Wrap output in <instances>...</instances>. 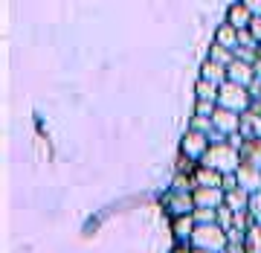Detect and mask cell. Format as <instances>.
<instances>
[{"mask_svg": "<svg viewBox=\"0 0 261 253\" xmlns=\"http://www.w3.org/2000/svg\"><path fill=\"white\" fill-rule=\"evenodd\" d=\"M238 134H241L244 140H255V137H261V117L255 111H247L241 113V128H238Z\"/></svg>", "mask_w": 261, "mask_h": 253, "instance_id": "obj_12", "label": "cell"}, {"mask_svg": "<svg viewBox=\"0 0 261 253\" xmlns=\"http://www.w3.org/2000/svg\"><path fill=\"white\" fill-rule=\"evenodd\" d=\"M250 32H252V38L261 44V18H252V24H250Z\"/></svg>", "mask_w": 261, "mask_h": 253, "instance_id": "obj_26", "label": "cell"}, {"mask_svg": "<svg viewBox=\"0 0 261 253\" xmlns=\"http://www.w3.org/2000/svg\"><path fill=\"white\" fill-rule=\"evenodd\" d=\"M247 213H250L252 224H261V192L250 195V206H247Z\"/></svg>", "mask_w": 261, "mask_h": 253, "instance_id": "obj_22", "label": "cell"}, {"mask_svg": "<svg viewBox=\"0 0 261 253\" xmlns=\"http://www.w3.org/2000/svg\"><path fill=\"white\" fill-rule=\"evenodd\" d=\"M252 67H255V79H258V82H261V58H258V61H255V64H252Z\"/></svg>", "mask_w": 261, "mask_h": 253, "instance_id": "obj_28", "label": "cell"}, {"mask_svg": "<svg viewBox=\"0 0 261 253\" xmlns=\"http://www.w3.org/2000/svg\"><path fill=\"white\" fill-rule=\"evenodd\" d=\"M241 3L252 12V18H261V0H241Z\"/></svg>", "mask_w": 261, "mask_h": 253, "instance_id": "obj_25", "label": "cell"}, {"mask_svg": "<svg viewBox=\"0 0 261 253\" xmlns=\"http://www.w3.org/2000/svg\"><path fill=\"white\" fill-rule=\"evenodd\" d=\"M192 216H195L197 224H218V210H200V206H197Z\"/></svg>", "mask_w": 261, "mask_h": 253, "instance_id": "obj_20", "label": "cell"}, {"mask_svg": "<svg viewBox=\"0 0 261 253\" xmlns=\"http://www.w3.org/2000/svg\"><path fill=\"white\" fill-rule=\"evenodd\" d=\"M192 250H206V253H224L229 247V233L221 224H197L192 239Z\"/></svg>", "mask_w": 261, "mask_h": 253, "instance_id": "obj_2", "label": "cell"}, {"mask_svg": "<svg viewBox=\"0 0 261 253\" xmlns=\"http://www.w3.org/2000/svg\"><path fill=\"white\" fill-rule=\"evenodd\" d=\"M200 166H209L215 172H221V175H235L238 166H241V151L235 149L229 140L212 143L209 151L203 154V160H200Z\"/></svg>", "mask_w": 261, "mask_h": 253, "instance_id": "obj_1", "label": "cell"}, {"mask_svg": "<svg viewBox=\"0 0 261 253\" xmlns=\"http://www.w3.org/2000/svg\"><path fill=\"white\" fill-rule=\"evenodd\" d=\"M192 178H195V183L197 187H221L224 189V175L221 172H215V169H209V166H200L197 163V169L192 172Z\"/></svg>", "mask_w": 261, "mask_h": 253, "instance_id": "obj_10", "label": "cell"}, {"mask_svg": "<svg viewBox=\"0 0 261 253\" xmlns=\"http://www.w3.org/2000/svg\"><path fill=\"white\" fill-rule=\"evenodd\" d=\"M244 250L247 253H261V224H252L244 236Z\"/></svg>", "mask_w": 261, "mask_h": 253, "instance_id": "obj_17", "label": "cell"}, {"mask_svg": "<svg viewBox=\"0 0 261 253\" xmlns=\"http://www.w3.org/2000/svg\"><path fill=\"white\" fill-rule=\"evenodd\" d=\"M218 224L224 227L226 233H229V230L235 227V213L229 210V206H221V210H218Z\"/></svg>", "mask_w": 261, "mask_h": 253, "instance_id": "obj_21", "label": "cell"}, {"mask_svg": "<svg viewBox=\"0 0 261 253\" xmlns=\"http://www.w3.org/2000/svg\"><path fill=\"white\" fill-rule=\"evenodd\" d=\"M218 105L226 108V111H232V113H247L252 108L250 87L235 84V82H224L221 84V90H218Z\"/></svg>", "mask_w": 261, "mask_h": 253, "instance_id": "obj_3", "label": "cell"}, {"mask_svg": "<svg viewBox=\"0 0 261 253\" xmlns=\"http://www.w3.org/2000/svg\"><path fill=\"white\" fill-rule=\"evenodd\" d=\"M206 58H212V61H218V64H224V67H229L235 61V53L232 50H226V47H221V44H212L209 47V56Z\"/></svg>", "mask_w": 261, "mask_h": 253, "instance_id": "obj_19", "label": "cell"}, {"mask_svg": "<svg viewBox=\"0 0 261 253\" xmlns=\"http://www.w3.org/2000/svg\"><path fill=\"white\" fill-rule=\"evenodd\" d=\"M226 73H229V79H226V82L244 84V87H252V82H255V67L247 64V61H238V58L226 67Z\"/></svg>", "mask_w": 261, "mask_h": 253, "instance_id": "obj_8", "label": "cell"}, {"mask_svg": "<svg viewBox=\"0 0 261 253\" xmlns=\"http://www.w3.org/2000/svg\"><path fill=\"white\" fill-rule=\"evenodd\" d=\"M224 253H247V250H244V242H229V247Z\"/></svg>", "mask_w": 261, "mask_h": 253, "instance_id": "obj_27", "label": "cell"}, {"mask_svg": "<svg viewBox=\"0 0 261 253\" xmlns=\"http://www.w3.org/2000/svg\"><path fill=\"white\" fill-rule=\"evenodd\" d=\"M192 195H195V210L197 206L200 210H221L226 204V192L221 187H197Z\"/></svg>", "mask_w": 261, "mask_h": 253, "instance_id": "obj_6", "label": "cell"}, {"mask_svg": "<svg viewBox=\"0 0 261 253\" xmlns=\"http://www.w3.org/2000/svg\"><path fill=\"white\" fill-rule=\"evenodd\" d=\"M195 216H183V218H174L171 221V230H174V239H177L180 244H189V239H192V233H195Z\"/></svg>", "mask_w": 261, "mask_h": 253, "instance_id": "obj_14", "label": "cell"}, {"mask_svg": "<svg viewBox=\"0 0 261 253\" xmlns=\"http://www.w3.org/2000/svg\"><path fill=\"white\" fill-rule=\"evenodd\" d=\"M235 180H238V187H241L244 192H250V195L261 192V169H255V166L241 163L238 172H235Z\"/></svg>", "mask_w": 261, "mask_h": 253, "instance_id": "obj_7", "label": "cell"}, {"mask_svg": "<svg viewBox=\"0 0 261 253\" xmlns=\"http://www.w3.org/2000/svg\"><path fill=\"white\" fill-rule=\"evenodd\" d=\"M192 253H206V250H192Z\"/></svg>", "mask_w": 261, "mask_h": 253, "instance_id": "obj_30", "label": "cell"}, {"mask_svg": "<svg viewBox=\"0 0 261 253\" xmlns=\"http://www.w3.org/2000/svg\"><path fill=\"white\" fill-rule=\"evenodd\" d=\"M226 24H229V27H235L238 32H241V29H250L252 12L244 6L241 0H238V3H232V6H229V12H226Z\"/></svg>", "mask_w": 261, "mask_h": 253, "instance_id": "obj_9", "label": "cell"}, {"mask_svg": "<svg viewBox=\"0 0 261 253\" xmlns=\"http://www.w3.org/2000/svg\"><path fill=\"white\" fill-rule=\"evenodd\" d=\"M163 206H166V213L174 218H183V216H192L195 213V195L186 192V189H168L166 195H163Z\"/></svg>", "mask_w": 261, "mask_h": 253, "instance_id": "obj_4", "label": "cell"}, {"mask_svg": "<svg viewBox=\"0 0 261 253\" xmlns=\"http://www.w3.org/2000/svg\"><path fill=\"white\" fill-rule=\"evenodd\" d=\"M215 44H221V47H226V50H238V29L235 27H229V24H221L218 27V32H215Z\"/></svg>", "mask_w": 261, "mask_h": 253, "instance_id": "obj_15", "label": "cell"}, {"mask_svg": "<svg viewBox=\"0 0 261 253\" xmlns=\"http://www.w3.org/2000/svg\"><path fill=\"white\" fill-rule=\"evenodd\" d=\"M215 108H218V102H206V99H197V105H195V117H203V120H212Z\"/></svg>", "mask_w": 261, "mask_h": 253, "instance_id": "obj_23", "label": "cell"}, {"mask_svg": "<svg viewBox=\"0 0 261 253\" xmlns=\"http://www.w3.org/2000/svg\"><path fill=\"white\" fill-rule=\"evenodd\" d=\"M238 151H241V163L261 169V137H255V140H244Z\"/></svg>", "mask_w": 261, "mask_h": 253, "instance_id": "obj_13", "label": "cell"}, {"mask_svg": "<svg viewBox=\"0 0 261 253\" xmlns=\"http://www.w3.org/2000/svg\"><path fill=\"white\" fill-rule=\"evenodd\" d=\"M195 90H197V99H206V102H218V84H212V82H206V79H197V84H195Z\"/></svg>", "mask_w": 261, "mask_h": 253, "instance_id": "obj_18", "label": "cell"}, {"mask_svg": "<svg viewBox=\"0 0 261 253\" xmlns=\"http://www.w3.org/2000/svg\"><path fill=\"white\" fill-rule=\"evenodd\" d=\"M200 79H206V82H212V84H221L229 79V73H226V67L224 64H218V61H212V58H206L203 67H200Z\"/></svg>", "mask_w": 261, "mask_h": 253, "instance_id": "obj_11", "label": "cell"}, {"mask_svg": "<svg viewBox=\"0 0 261 253\" xmlns=\"http://www.w3.org/2000/svg\"><path fill=\"white\" fill-rule=\"evenodd\" d=\"M209 146H212L209 134L189 128L186 137H183V143H180V154H183V157H189V160H195V163H200V160H203V154L209 151Z\"/></svg>", "mask_w": 261, "mask_h": 253, "instance_id": "obj_5", "label": "cell"}, {"mask_svg": "<svg viewBox=\"0 0 261 253\" xmlns=\"http://www.w3.org/2000/svg\"><path fill=\"white\" fill-rule=\"evenodd\" d=\"M224 206H229L232 213H247V206H250V192H244L241 187L229 189V192H226V204Z\"/></svg>", "mask_w": 261, "mask_h": 253, "instance_id": "obj_16", "label": "cell"}, {"mask_svg": "<svg viewBox=\"0 0 261 253\" xmlns=\"http://www.w3.org/2000/svg\"><path fill=\"white\" fill-rule=\"evenodd\" d=\"M258 58H261V44H258Z\"/></svg>", "mask_w": 261, "mask_h": 253, "instance_id": "obj_29", "label": "cell"}, {"mask_svg": "<svg viewBox=\"0 0 261 253\" xmlns=\"http://www.w3.org/2000/svg\"><path fill=\"white\" fill-rule=\"evenodd\" d=\"M238 47H247V50H258V41L252 38L250 29H241L238 32Z\"/></svg>", "mask_w": 261, "mask_h": 253, "instance_id": "obj_24", "label": "cell"}]
</instances>
